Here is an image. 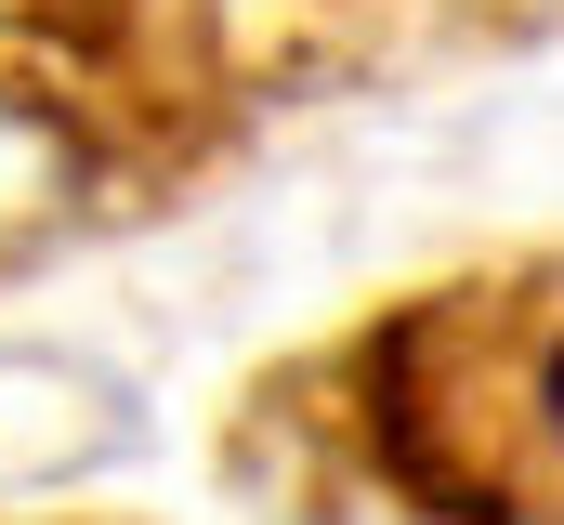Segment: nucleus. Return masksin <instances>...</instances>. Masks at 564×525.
I'll list each match as a JSON object with an SVG mask.
<instances>
[]
</instances>
